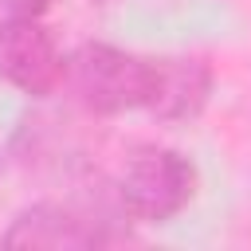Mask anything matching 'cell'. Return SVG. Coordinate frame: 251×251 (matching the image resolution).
<instances>
[{"mask_svg":"<svg viewBox=\"0 0 251 251\" xmlns=\"http://www.w3.org/2000/svg\"><path fill=\"white\" fill-rule=\"evenodd\" d=\"M196 165L165 145H141L126 157L118 180H114V200L122 216L137 224H169L180 216L192 196H196Z\"/></svg>","mask_w":251,"mask_h":251,"instance_id":"1","label":"cell"},{"mask_svg":"<svg viewBox=\"0 0 251 251\" xmlns=\"http://www.w3.org/2000/svg\"><path fill=\"white\" fill-rule=\"evenodd\" d=\"M75 102L90 114H126L145 110L149 82H153V59L110 47V43H82L67 59V78Z\"/></svg>","mask_w":251,"mask_h":251,"instance_id":"2","label":"cell"},{"mask_svg":"<svg viewBox=\"0 0 251 251\" xmlns=\"http://www.w3.org/2000/svg\"><path fill=\"white\" fill-rule=\"evenodd\" d=\"M129 235L122 227H114V220L90 212V208H75V204H31L24 208L12 227L4 231V243L12 247H114L126 243Z\"/></svg>","mask_w":251,"mask_h":251,"instance_id":"3","label":"cell"},{"mask_svg":"<svg viewBox=\"0 0 251 251\" xmlns=\"http://www.w3.org/2000/svg\"><path fill=\"white\" fill-rule=\"evenodd\" d=\"M0 78L31 98H47L67 78V55L39 20L0 24Z\"/></svg>","mask_w":251,"mask_h":251,"instance_id":"4","label":"cell"},{"mask_svg":"<svg viewBox=\"0 0 251 251\" xmlns=\"http://www.w3.org/2000/svg\"><path fill=\"white\" fill-rule=\"evenodd\" d=\"M212 67L192 55H165L153 59V82L145 110L161 122H192L204 114L212 98Z\"/></svg>","mask_w":251,"mask_h":251,"instance_id":"5","label":"cell"},{"mask_svg":"<svg viewBox=\"0 0 251 251\" xmlns=\"http://www.w3.org/2000/svg\"><path fill=\"white\" fill-rule=\"evenodd\" d=\"M51 0H0V24L4 20H39Z\"/></svg>","mask_w":251,"mask_h":251,"instance_id":"6","label":"cell"}]
</instances>
